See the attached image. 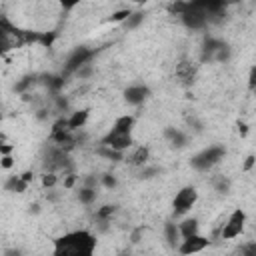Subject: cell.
<instances>
[{
	"label": "cell",
	"instance_id": "1",
	"mask_svg": "<svg viewBox=\"0 0 256 256\" xmlns=\"http://www.w3.org/2000/svg\"><path fill=\"white\" fill-rule=\"evenodd\" d=\"M96 248V238L86 230H76L60 236L54 242V254L56 256H90Z\"/></svg>",
	"mask_w": 256,
	"mask_h": 256
},
{
	"label": "cell",
	"instance_id": "2",
	"mask_svg": "<svg viewBox=\"0 0 256 256\" xmlns=\"http://www.w3.org/2000/svg\"><path fill=\"white\" fill-rule=\"evenodd\" d=\"M48 36H40V34H32V32H24L20 28H16L10 20L0 18V56L12 48H20L28 42H48Z\"/></svg>",
	"mask_w": 256,
	"mask_h": 256
},
{
	"label": "cell",
	"instance_id": "3",
	"mask_svg": "<svg viewBox=\"0 0 256 256\" xmlns=\"http://www.w3.org/2000/svg\"><path fill=\"white\" fill-rule=\"evenodd\" d=\"M102 144H104V146H110V148H114V150H118V152H122V150H126V148L132 146V130H122V128H116V126H114V128L104 136Z\"/></svg>",
	"mask_w": 256,
	"mask_h": 256
},
{
	"label": "cell",
	"instance_id": "4",
	"mask_svg": "<svg viewBox=\"0 0 256 256\" xmlns=\"http://www.w3.org/2000/svg\"><path fill=\"white\" fill-rule=\"evenodd\" d=\"M222 156H224V148L212 146V148H206V150H202L200 154H196V156L192 158V166H194L196 170H208V168H212L214 164H218Z\"/></svg>",
	"mask_w": 256,
	"mask_h": 256
},
{
	"label": "cell",
	"instance_id": "5",
	"mask_svg": "<svg viewBox=\"0 0 256 256\" xmlns=\"http://www.w3.org/2000/svg\"><path fill=\"white\" fill-rule=\"evenodd\" d=\"M196 200H198V192H196V188H192V186L182 188V190L176 194L174 202H172V206H174V214H184V212H188V210L196 204Z\"/></svg>",
	"mask_w": 256,
	"mask_h": 256
},
{
	"label": "cell",
	"instance_id": "6",
	"mask_svg": "<svg viewBox=\"0 0 256 256\" xmlns=\"http://www.w3.org/2000/svg\"><path fill=\"white\" fill-rule=\"evenodd\" d=\"M244 222H246V214H244L242 210H234V212L230 214V218L226 220V224L222 226V232H220V236H222L224 240L236 238V236L242 232V228H244Z\"/></svg>",
	"mask_w": 256,
	"mask_h": 256
},
{
	"label": "cell",
	"instance_id": "7",
	"mask_svg": "<svg viewBox=\"0 0 256 256\" xmlns=\"http://www.w3.org/2000/svg\"><path fill=\"white\" fill-rule=\"evenodd\" d=\"M92 50L90 48H76L72 54H70V58L66 60V74H72V72H76L80 66H84V64H88V60L92 58Z\"/></svg>",
	"mask_w": 256,
	"mask_h": 256
},
{
	"label": "cell",
	"instance_id": "8",
	"mask_svg": "<svg viewBox=\"0 0 256 256\" xmlns=\"http://www.w3.org/2000/svg\"><path fill=\"white\" fill-rule=\"evenodd\" d=\"M208 246V240L204 236H198V234H192V236H186L180 244V252L182 254H192V252H200Z\"/></svg>",
	"mask_w": 256,
	"mask_h": 256
},
{
	"label": "cell",
	"instance_id": "9",
	"mask_svg": "<svg viewBox=\"0 0 256 256\" xmlns=\"http://www.w3.org/2000/svg\"><path fill=\"white\" fill-rule=\"evenodd\" d=\"M148 96H150V90H148L146 86H142V84L128 86L126 92H124V98H126V102H130V104H142Z\"/></svg>",
	"mask_w": 256,
	"mask_h": 256
},
{
	"label": "cell",
	"instance_id": "10",
	"mask_svg": "<svg viewBox=\"0 0 256 256\" xmlns=\"http://www.w3.org/2000/svg\"><path fill=\"white\" fill-rule=\"evenodd\" d=\"M148 156H150L148 148H146V146H138V148H134V150L128 154L126 162L132 164V166H144L146 160H148Z\"/></svg>",
	"mask_w": 256,
	"mask_h": 256
},
{
	"label": "cell",
	"instance_id": "11",
	"mask_svg": "<svg viewBox=\"0 0 256 256\" xmlns=\"http://www.w3.org/2000/svg\"><path fill=\"white\" fill-rule=\"evenodd\" d=\"M176 76L184 82V84H190L194 80V66L190 62H180L176 66Z\"/></svg>",
	"mask_w": 256,
	"mask_h": 256
},
{
	"label": "cell",
	"instance_id": "12",
	"mask_svg": "<svg viewBox=\"0 0 256 256\" xmlns=\"http://www.w3.org/2000/svg\"><path fill=\"white\" fill-rule=\"evenodd\" d=\"M86 118H88V110H78V112H74V114L68 118V128H70V130H76V128L84 126Z\"/></svg>",
	"mask_w": 256,
	"mask_h": 256
},
{
	"label": "cell",
	"instance_id": "13",
	"mask_svg": "<svg viewBox=\"0 0 256 256\" xmlns=\"http://www.w3.org/2000/svg\"><path fill=\"white\" fill-rule=\"evenodd\" d=\"M178 232H180V236L182 238H186V236H192V234H198V222L192 218H188V220H184L180 226H178Z\"/></svg>",
	"mask_w": 256,
	"mask_h": 256
},
{
	"label": "cell",
	"instance_id": "14",
	"mask_svg": "<svg viewBox=\"0 0 256 256\" xmlns=\"http://www.w3.org/2000/svg\"><path fill=\"white\" fill-rule=\"evenodd\" d=\"M164 236H166L168 244L176 246V242H178V236H180V232H178V226H176V224H172V222H168V224L164 226Z\"/></svg>",
	"mask_w": 256,
	"mask_h": 256
},
{
	"label": "cell",
	"instance_id": "15",
	"mask_svg": "<svg viewBox=\"0 0 256 256\" xmlns=\"http://www.w3.org/2000/svg\"><path fill=\"white\" fill-rule=\"evenodd\" d=\"M112 214H114V206L106 204V206H102V208L96 210V220L102 222V224H106V222L112 218Z\"/></svg>",
	"mask_w": 256,
	"mask_h": 256
},
{
	"label": "cell",
	"instance_id": "16",
	"mask_svg": "<svg viewBox=\"0 0 256 256\" xmlns=\"http://www.w3.org/2000/svg\"><path fill=\"white\" fill-rule=\"evenodd\" d=\"M78 200L80 202H84V204H90V202H94L96 200V190L94 188H80V192H78Z\"/></svg>",
	"mask_w": 256,
	"mask_h": 256
},
{
	"label": "cell",
	"instance_id": "17",
	"mask_svg": "<svg viewBox=\"0 0 256 256\" xmlns=\"http://www.w3.org/2000/svg\"><path fill=\"white\" fill-rule=\"evenodd\" d=\"M212 186H214L218 192H228L230 180H228L226 176H214V178H212Z\"/></svg>",
	"mask_w": 256,
	"mask_h": 256
},
{
	"label": "cell",
	"instance_id": "18",
	"mask_svg": "<svg viewBox=\"0 0 256 256\" xmlns=\"http://www.w3.org/2000/svg\"><path fill=\"white\" fill-rule=\"evenodd\" d=\"M166 136L172 140L174 146H182V144H184V136H182V132H178V130H166Z\"/></svg>",
	"mask_w": 256,
	"mask_h": 256
},
{
	"label": "cell",
	"instance_id": "19",
	"mask_svg": "<svg viewBox=\"0 0 256 256\" xmlns=\"http://www.w3.org/2000/svg\"><path fill=\"white\" fill-rule=\"evenodd\" d=\"M142 18H144V14H142V12H134V14L130 12V16H128V18H126V22H124V26H126V28H134Z\"/></svg>",
	"mask_w": 256,
	"mask_h": 256
},
{
	"label": "cell",
	"instance_id": "20",
	"mask_svg": "<svg viewBox=\"0 0 256 256\" xmlns=\"http://www.w3.org/2000/svg\"><path fill=\"white\" fill-rule=\"evenodd\" d=\"M56 182H58V176H56L54 172H48V174L42 176V184H44V186H54Z\"/></svg>",
	"mask_w": 256,
	"mask_h": 256
},
{
	"label": "cell",
	"instance_id": "21",
	"mask_svg": "<svg viewBox=\"0 0 256 256\" xmlns=\"http://www.w3.org/2000/svg\"><path fill=\"white\" fill-rule=\"evenodd\" d=\"M130 16V10H120V12H116L114 16H112V20L114 22H120V20H126Z\"/></svg>",
	"mask_w": 256,
	"mask_h": 256
},
{
	"label": "cell",
	"instance_id": "22",
	"mask_svg": "<svg viewBox=\"0 0 256 256\" xmlns=\"http://www.w3.org/2000/svg\"><path fill=\"white\" fill-rule=\"evenodd\" d=\"M58 2H60L64 8H74V6H76V4H80L82 0H58Z\"/></svg>",
	"mask_w": 256,
	"mask_h": 256
},
{
	"label": "cell",
	"instance_id": "23",
	"mask_svg": "<svg viewBox=\"0 0 256 256\" xmlns=\"http://www.w3.org/2000/svg\"><path fill=\"white\" fill-rule=\"evenodd\" d=\"M252 164H254V156H248V158H246V162H244V170H250V168H252Z\"/></svg>",
	"mask_w": 256,
	"mask_h": 256
},
{
	"label": "cell",
	"instance_id": "24",
	"mask_svg": "<svg viewBox=\"0 0 256 256\" xmlns=\"http://www.w3.org/2000/svg\"><path fill=\"white\" fill-rule=\"evenodd\" d=\"M2 166H4V168H10V166H12V158H10V156H4V158H2Z\"/></svg>",
	"mask_w": 256,
	"mask_h": 256
},
{
	"label": "cell",
	"instance_id": "25",
	"mask_svg": "<svg viewBox=\"0 0 256 256\" xmlns=\"http://www.w3.org/2000/svg\"><path fill=\"white\" fill-rule=\"evenodd\" d=\"M102 182H104V186H108V188H110V186H114V184H116V180H114V178H110V176H106V178H104V180H102Z\"/></svg>",
	"mask_w": 256,
	"mask_h": 256
},
{
	"label": "cell",
	"instance_id": "26",
	"mask_svg": "<svg viewBox=\"0 0 256 256\" xmlns=\"http://www.w3.org/2000/svg\"><path fill=\"white\" fill-rule=\"evenodd\" d=\"M132 2H136V4H144V2H148V0H132Z\"/></svg>",
	"mask_w": 256,
	"mask_h": 256
}]
</instances>
